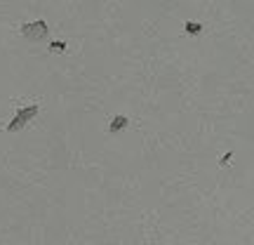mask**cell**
Listing matches in <instances>:
<instances>
[{"label":"cell","mask_w":254,"mask_h":245,"mask_svg":"<svg viewBox=\"0 0 254 245\" xmlns=\"http://www.w3.org/2000/svg\"><path fill=\"white\" fill-rule=\"evenodd\" d=\"M38 111H40V106L38 104H31V106H26V109H19L17 116L12 118V123L7 125V132H19L24 125H28L31 120L38 116Z\"/></svg>","instance_id":"obj_1"},{"label":"cell","mask_w":254,"mask_h":245,"mask_svg":"<svg viewBox=\"0 0 254 245\" xmlns=\"http://www.w3.org/2000/svg\"><path fill=\"white\" fill-rule=\"evenodd\" d=\"M21 33H24L28 40H40V38L47 33V24L45 21H31V24H24V26H21Z\"/></svg>","instance_id":"obj_2"},{"label":"cell","mask_w":254,"mask_h":245,"mask_svg":"<svg viewBox=\"0 0 254 245\" xmlns=\"http://www.w3.org/2000/svg\"><path fill=\"white\" fill-rule=\"evenodd\" d=\"M127 123H129V120L125 118V116H116V118H113V123H111V132H118V130H125L127 127Z\"/></svg>","instance_id":"obj_3"},{"label":"cell","mask_w":254,"mask_h":245,"mask_svg":"<svg viewBox=\"0 0 254 245\" xmlns=\"http://www.w3.org/2000/svg\"><path fill=\"white\" fill-rule=\"evenodd\" d=\"M64 50H66V43H59V40H52V43H50V52H57V55H59Z\"/></svg>","instance_id":"obj_4"},{"label":"cell","mask_w":254,"mask_h":245,"mask_svg":"<svg viewBox=\"0 0 254 245\" xmlns=\"http://www.w3.org/2000/svg\"><path fill=\"white\" fill-rule=\"evenodd\" d=\"M186 31H189V33H200V31H202V26H200V24L189 21V24H186Z\"/></svg>","instance_id":"obj_5"},{"label":"cell","mask_w":254,"mask_h":245,"mask_svg":"<svg viewBox=\"0 0 254 245\" xmlns=\"http://www.w3.org/2000/svg\"><path fill=\"white\" fill-rule=\"evenodd\" d=\"M228 163H233V156L231 154H226L224 158H221V165H228Z\"/></svg>","instance_id":"obj_6"}]
</instances>
